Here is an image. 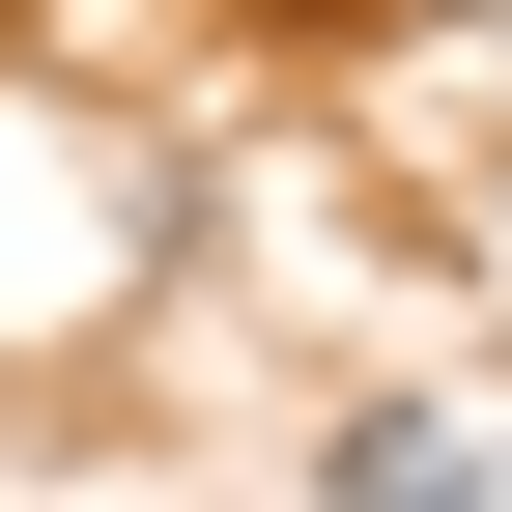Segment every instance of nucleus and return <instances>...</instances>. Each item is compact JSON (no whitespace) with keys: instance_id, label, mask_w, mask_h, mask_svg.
Listing matches in <instances>:
<instances>
[{"instance_id":"1","label":"nucleus","mask_w":512,"mask_h":512,"mask_svg":"<svg viewBox=\"0 0 512 512\" xmlns=\"http://www.w3.org/2000/svg\"><path fill=\"white\" fill-rule=\"evenodd\" d=\"M313 484H342V512H484V427H456V399H370Z\"/></svg>"},{"instance_id":"2","label":"nucleus","mask_w":512,"mask_h":512,"mask_svg":"<svg viewBox=\"0 0 512 512\" xmlns=\"http://www.w3.org/2000/svg\"><path fill=\"white\" fill-rule=\"evenodd\" d=\"M484 57H512V0H484Z\"/></svg>"}]
</instances>
